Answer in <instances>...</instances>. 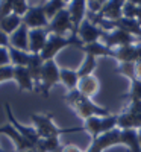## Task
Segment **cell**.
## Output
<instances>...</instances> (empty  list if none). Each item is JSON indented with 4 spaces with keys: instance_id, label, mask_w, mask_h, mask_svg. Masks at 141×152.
Masks as SVG:
<instances>
[{
    "instance_id": "1",
    "label": "cell",
    "mask_w": 141,
    "mask_h": 152,
    "mask_svg": "<svg viewBox=\"0 0 141 152\" xmlns=\"http://www.w3.org/2000/svg\"><path fill=\"white\" fill-rule=\"evenodd\" d=\"M65 102L74 110L76 116L84 119V120H86L89 117H94V116L96 117H108V116H111L106 108H102V107L96 105L89 97L84 96L78 88L67 93Z\"/></svg>"
},
{
    "instance_id": "2",
    "label": "cell",
    "mask_w": 141,
    "mask_h": 152,
    "mask_svg": "<svg viewBox=\"0 0 141 152\" xmlns=\"http://www.w3.org/2000/svg\"><path fill=\"white\" fill-rule=\"evenodd\" d=\"M31 120L33 123V128L36 129L38 135H40L41 138L59 137L62 134L85 131L84 126H76V128H59L58 125L53 123V116L50 113L49 114H35V113H31Z\"/></svg>"
},
{
    "instance_id": "3",
    "label": "cell",
    "mask_w": 141,
    "mask_h": 152,
    "mask_svg": "<svg viewBox=\"0 0 141 152\" xmlns=\"http://www.w3.org/2000/svg\"><path fill=\"white\" fill-rule=\"evenodd\" d=\"M68 46H78L82 49V43L78 40V38H74V37H59V35H53V34H50L49 38H47V43L43 49V52L40 53L43 61H52L55 59V56L61 52L62 49H65Z\"/></svg>"
},
{
    "instance_id": "4",
    "label": "cell",
    "mask_w": 141,
    "mask_h": 152,
    "mask_svg": "<svg viewBox=\"0 0 141 152\" xmlns=\"http://www.w3.org/2000/svg\"><path fill=\"white\" fill-rule=\"evenodd\" d=\"M61 82V69L58 67L56 61H46L43 66L41 72V84H40V90L38 93H41L44 97H49L52 87Z\"/></svg>"
},
{
    "instance_id": "5",
    "label": "cell",
    "mask_w": 141,
    "mask_h": 152,
    "mask_svg": "<svg viewBox=\"0 0 141 152\" xmlns=\"http://www.w3.org/2000/svg\"><path fill=\"white\" fill-rule=\"evenodd\" d=\"M85 131L93 135V140L100 135H103L112 129L117 128V116H108V117H89L84 123Z\"/></svg>"
},
{
    "instance_id": "6",
    "label": "cell",
    "mask_w": 141,
    "mask_h": 152,
    "mask_svg": "<svg viewBox=\"0 0 141 152\" xmlns=\"http://www.w3.org/2000/svg\"><path fill=\"white\" fill-rule=\"evenodd\" d=\"M49 18L44 12V3L43 5H31L28 14L23 17V24L31 29H47Z\"/></svg>"
},
{
    "instance_id": "7",
    "label": "cell",
    "mask_w": 141,
    "mask_h": 152,
    "mask_svg": "<svg viewBox=\"0 0 141 152\" xmlns=\"http://www.w3.org/2000/svg\"><path fill=\"white\" fill-rule=\"evenodd\" d=\"M102 41H103V44L108 46L109 49H112V47L118 49V47H123V46H131V44L140 43V38L127 34L121 29H114L111 32H103Z\"/></svg>"
},
{
    "instance_id": "8",
    "label": "cell",
    "mask_w": 141,
    "mask_h": 152,
    "mask_svg": "<svg viewBox=\"0 0 141 152\" xmlns=\"http://www.w3.org/2000/svg\"><path fill=\"white\" fill-rule=\"evenodd\" d=\"M47 31H49V34L59 35V37H65V35L70 32L71 37H73L74 28H73V23H71V18H70L68 9L61 11L53 20H50L49 26H47Z\"/></svg>"
},
{
    "instance_id": "9",
    "label": "cell",
    "mask_w": 141,
    "mask_h": 152,
    "mask_svg": "<svg viewBox=\"0 0 141 152\" xmlns=\"http://www.w3.org/2000/svg\"><path fill=\"white\" fill-rule=\"evenodd\" d=\"M5 111H6V116H8V120H9V123L14 126V128L26 138V140L33 146V148H36V145H38V142L41 140V137L38 135V132H36V129L35 128H32V126H24V125H21L15 117H14V114H12V108H11V105H9V102H5Z\"/></svg>"
},
{
    "instance_id": "10",
    "label": "cell",
    "mask_w": 141,
    "mask_h": 152,
    "mask_svg": "<svg viewBox=\"0 0 141 152\" xmlns=\"http://www.w3.org/2000/svg\"><path fill=\"white\" fill-rule=\"evenodd\" d=\"M78 37L79 41L85 46V44H93L97 43L99 40H102L103 37V29L97 24H94L93 21H89L88 18L84 20V23L81 24V28L78 31Z\"/></svg>"
},
{
    "instance_id": "11",
    "label": "cell",
    "mask_w": 141,
    "mask_h": 152,
    "mask_svg": "<svg viewBox=\"0 0 141 152\" xmlns=\"http://www.w3.org/2000/svg\"><path fill=\"white\" fill-rule=\"evenodd\" d=\"M67 9L70 12V18H71L73 28H74L73 37L78 38V31H79L81 24L84 23L85 15H86V2H85V0H74V2H68Z\"/></svg>"
},
{
    "instance_id": "12",
    "label": "cell",
    "mask_w": 141,
    "mask_h": 152,
    "mask_svg": "<svg viewBox=\"0 0 141 152\" xmlns=\"http://www.w3.org/2000/svg\"><path fill=\"white\" fill-rule=\"evenodd\" d=\"M2 134H5L6 137L11 138L12 143L15 145L17 152H28V151L33 149V146H32L11 123H6V125H3V126H0V135H2Z\"/></svg>"
},
{
    "instance_id": "13",
    "label": "cell",
    "mask_w": 141,
    "mask_h": 152,
    "mask_svg": "<svg viewBox=\"0 0 141 152\" xmlns=\"http://www.w3.org/2000/svg\"><path fill=\"white\" fill-rule=\"evenodd\" d=\"M117 128L121 131L126 129H140L141 128V111L124 110L117 116Z\"/></svg>"
},
{
    "instance_id": "14",
    "label": "cell",
    "mask_w": 141,
    "mask_h": 152,
    "mask_svg": "<svg viewBox=\"0 0 141 152\" xmlns=\"http://www.w3.org/2000/svg\"><path fill=\"white\" fill-rule=\"evenodd\" d=\"M123 5H124V0H111V2H105L103 9H102L96 17L100 18V20L117 21L123 17Z\"/></svg>"
},
{
    "instance_id": "15",
    "label": "cell",
    "mask_w": 141,
    "mask_h": 152,
    "mask_svg": "<svg viewBox=\"0 0 141 152\" xmlns=\"http://www.w3.org/2000/svg\"><path fill=\"white\" fill-rule=\"evenodd\" d=\"M47 29H31L29 31V53H41L49 38Z\"/></svg>"
},
{
    "instance_id": "16",
    "label": "cell",
    "mask_w": 141,
    "mask_h": 152,
    "mask_svg": "<svg viewBox=\"0 0 141 152\" xmlns=\"http://www.w3.org/2000/svg\"><path fill=\"white\" fill-rule=\"evenodd\" d=\"M9 46L23 50V52H29V28L21 24V26L9 37Z\"/></svg>"
},
{
    "instance_id": "17",
    "label": "cell",
    "mask_w": 141,
    "mask_h": 152,
    "mask_svg": "<svg viewBox=\"0 0 141 152\" xmlns=\"http://www.w3.org/2000/svg\"><path fill=\"white\" fill-rule=\"evenodd\" d=\"M44 61L40 53H31V59L28 62V70L31 73V78L35 84V91L40 90V84H41V72H43Z\"/></svg>"
},
{
    "instance_id": "18",
    "label": "cell",
    "mask_w": 141,
    "mask_h": 152,
    "mask_svg": "<svg viewBox=\"0 0 141 152\" xmlns=\"http://www.w3.org/2000/svg\"><path fill=\"white\" fill-rule=\"evenodd\" d=\"M14 81L17 82L20 91H35V84L28 67H14Z\"/></svg>"
},
{
    "instance_id": "19",
    "label": "cell",
    "mask_w": 141,
    "mask_h": 152,
    "mask_svg": "<svg viewBox=\"0 0 141 152\" xmlns=\"http://www.w3.org/2000/svg\"><path fill=\"white\" fill-rule=\"evenodd\" d=\"M78 90L91 99L94 94H97V91L100 90V81L96 78V76H88V78H84L79 81V85H78Z\"/></svg>"
},
{
    "instance_id": "20",
    "label": "cell",
    "mask_w": 141,
    "mask_h": 152,
    "mask_svg": "<svg viewBox=\"0 0 141 152\" xmlns=\"http://www.w3.org/2000/svg\"><path fill=\"white\" fill-rule=\"evenodd\" d=\"M82 50L86 53V55H93V56H111V58H115V50L114 49H109L108 46L102 44V43H93V44H85L82 46Z\"/></svg>"
},
{
    "instance_id": "21",
    "label": "cell",
    "mask_w": 141,
    "mask_h": 152,
    "mask_svg": "<svg viewBox=\"0 0 141 152\" xmlns=\"http://www.w3.org/2000/svg\"><path fill=\"white\" fill-rule=\"evenodd\" d=\"M21 24H23V18L21 17L11 14V15H8L6 18H3L2 21H0V31H2L5 35L11 37L12 34H14L21 26Z\"/></svg>"
},
{
    "instance_id": "22",
    "label": "cell",
    "mask_w": 141,
    "mask_h": 152,
    "mask_svg": "<svg viewBox=\"0 0 141 152\" xmlns=\"http://www.w3.org/2000/svg\"><path fill=\"white\" fill-rule=\"evenodd\" d=\"M115 59L123 62H137V44L131 46H123L115 50Z\"/></svg>"
},
{
    "instance_id": "23",
    "label": "cell",
    "mask_w": 141,
    "mask_h": 152,
    "mask_svg": "<svg viewBox=\"0 0 141 152\" xmlns=\"http://www.w3.org/2000/svg\"><path fill=\"white\" fill-rule=\"evenodd\" d=\"M123 145L129 146L131 152H141V143H140V135L137 129H126L121 131Z\"/></svg>"
},
{
    "instance_id": "24",
    "label": "cell",
    "mask_w": 141,
    "mask_h": 152,
    "mask_svg": "<svg viewBox=\"0 0 141 152\" xmlns=\"http://www.w3.org/2000/svg\"><path fill=\"white\" fill-rule=\"evenodd\" d=\"M9 50V58H11V66L14 67H26L28 62L31 59V53L29 52H23V50L14 49V47H8Z\"/></svg>"
},
{
    "instance_id": "25",
    "label": "cell",
    "mask_w": 141,
    "mask_h": 152,
    "mask_svg": "<svg viewBox=\"0 0 141 152\" xmlns=\"http://www.w3.org/2000/svg\"><path fill=\"white\" fill-rule=\"evenodd\" d=\"M79 75L74 70H68V69H61V82L68 88V91H73L78 88L79 85Z\"/></svg>"
},
{
    "instance_id": "26",
    "label": "cell",
    "mask_w": 141,
    "mask_h": 152,
    "mask_svg": "<svg viewBox=\"0 0 141 152\" xmlns=\"http://www.w3.org/2000/svg\"><path fill=\"white\" fill-rule=\"evenodd\" d=\"M67 6H68V2H64V0H52V2H46L44 3V12H46L49 21L53 20L61 11L67 9Z\"/></svg>"
},
{
    "instance_id": "27",
    "label": "cell",
    "mask_w": 141,
    "mask_h": 152,
    "mask_svg": "<svg viewBox=\"0 0 141 152\" xmlns=\"http://www.w3.org/2000/svg\"><path fill=\"white\" fill-rule=\"evenodd\" d=\"M35 149H38L40 152H61L62 146L59 142V137H50V138H41Z\"/></svg>"
},
{
    "instance_id": "28",
    "label": "cell",
    "mask_w": 141,
    "mask_h": 152,
    "mask_svg": "<svg viewBox=\"0 0 141 152\" xmlns=\"http://www.w3.org/2000/svg\"><path fill=\"white\" fill-rule=\"evenodd\" d=\"M97 67V62H96V56L93 55H86L82 66L79 67L78 70V75H79V79H84V78H88V76H93V72L96 70Z\"/></svg>"
},
{
    "instance_id": "29",
    "label": "cell",
    "mask_w": 141,
    "mask_h": 152,
    "mask_svg": "<svg viewBox=\"0 0 141 152\" xmlns=\"http://www.w3.org/2000/svg\"><path fill=\"white\" fill-rule=\"evenodd\" d=\"M29 8H31V5L26 0H12V14L14 15H18L23 18L28 14Z\"/></svg>"
},
{
    "instance_id": "30",
    "label": "cell",
    "mask_w": 141,
    "mask_h": 152,
    "mask_svg": "<svg viewBox=\"0 0 141 152\" xmlns=\"http://www.w3.org/2000/svg\"><path fill=\"white\" fill-rule=\"evenodd\" d=\"M126 99H129L131 102H141V81L140 79H134L132 85H131V91L124 94Z\"/></svg>"
},
{
    "instance_id": "31",
    "label": "cell",
    "mask_w": 141,
    "mask_h": 152,
    "mask_svg": "<svg viewBox=\"0 0 141 152\" xmlns=\"http://www.w3.org/2000/svg\"><path fill=\"white\" fill-rule=\"evenodd\" d=\"M123 17L131 18V20H137V17H138V3L135 2V0L124 2V5H123Z\"/></svg>"
},
{
    "instance_id": "32",
    "label": "cell",
    "mask_w": 141,
    "mask_h": 152,
    "mask_svg": "<svg viewBox=\"0 0 141 152\" xmlns=\"http://www.w3.org/2000/svg\"><path fill=\"white\" fill-rule=\"evenodd\" d=\"M117 72L127 76L131 81L137 79V76H135V62H123V64H120V67H117Z\"/></svg>"
},
{
    "instance_id": "33",
    "label": "cell",
    "mask_w": 141,
    "mask_h": 152,
    "mask_svg": "<svg viewBox=\"0 0 141 152\" xmlns=\"http://www.w3.org/2000/svg\"><path fill=\"white\" fill-rule=\"evenodd\" d=\"M8 81H14V66L0 67V84Z\"/></svg>"
},
{
    "instance_id": "34",
    "label": "cell",
    "mask_w": 141,
    "mask_h": 152,
    "mask_svg": "<svg viewBox=\"0 0 141 152\" xmlns=\"http://www.w3.org/2000/svg\"><path fill=\"white\" fill-rule=\"evenodd\" d=\"M103 6H105L103 0H91V2H86V11L89 14H94V15H97L103 9Z\"/></svg>"
},
{
    "instance_id": "35",
    "label": "cell",
    "mask_w": 141,
    "mask_h": 152,
    "mask_svg": "<svg viewBox=\"0 0 141 152\" xmlns=\"http://www.w3.org/2000/svg\"><path fill=\"white\" fill-rule=\"evenodd\" d=\"M12 14V0H5L0 2V21Z\"/></svg>"
},
{
    "instance_id": "36",
    "label": "cell",
    "mask_w": 141,
    "mask_h": 152,
    "mask_svg": "<svg viewBox=\"0 0 141 152\" xmlns=\"http://www.w3.org/2000/svg\"><path fill=\"white\" fill-rule=\"evenodd\" d=\"M11 66V58H9V50L8 47L0 46V67Z\"/></svg>"
},
{
    "instance_id": "37",
    "label": "cell",
    "mask_w": 141,
    "mask_h": 152,
    "mask_svg": "<svg viewBox=\"0 0 141 152\" xmlns=\"http://www.w3.org/2000/svg\"><path fill=\"white\" fill-rule=\"evenodd\" d=\"M61 152H84V151L79 149L78 146H74V145H65V146H62Z\"/></svg>"
},
{
    "instance_id": "38",
    "label": "cell",
    "mask_w": 141,
    "mask_h": 152,
    "mask_svg": "<svg viewBox=\"0 0 141 152\" xmlns=\"http://www.w3.org/2000/svg\"><path fill=\"white\" fill-rule=\"evenodd\" d=\"M0 46L3 47H9V37L5 35L2 31H0Z\"/></svg>"
},
{
    "instance_id": "39",
    "label": "cell",
    "mask_w": 141,
    "mask_h": 152,
    "mask_svg": "<svg viewBox=\"0 0 141 152\" xmlns=\"http://www.w3.org/2000/svg\"><path fill=\"white\" fill-rule=\"evenodd\" d=\"M135 76H137V79L141 81V62H137L135 64Z\"/></svg>"
},
{
    "instance_id": "40",
    "label": "cell",
    "mask_w": 141,
    "mask_h": 152,
    "mask_svg": "<svg viewBox=\"0 0 141 152\" xmlns=\"http://www.w3.org/2000/svg\"><path fill=\"white\" fill-rule=\"evenodd\" d=\"M137 62H141V41L137 43Z\"/></svg>"
},
{
    "instance_id": "41",
    "label": "cell",
    "mask_w": 141,
    "mask_h": 152,
    "mask_svg": "<svg viewBox=\"0 0 141 152\" xmlns=\"http://www.w3.org/2000/svg\"><path fill=\"white\" fill-rule=\"evenodd\" d=\"M137 3H138V17H137V20L141 24V2H137Z\"/></svg>"
},
{
    "instance_id": "42",
    "label": "cell",
    "mask_w": 141,
    "mask_h": 152,
    "mask_svg": "<svg viewBox=\"0 0 141 152\" xmlns=\"http://www.w3.org/2000/svg\"><path fill=\"white\" fill-rule=\"evenodd\" d=\"M138 135H140V143H141V128L138 129Z\"/></svg>"
},
{
    "instance_id": "43",
    "label": "cell",
    "mask_w": 141,
    "mask_h": 152,
    "mask_svg": "<svg viewBox=\"0 0 141 152\" xmlns=\"http://www.w3.org/2000/svg\"><path fill=\"white\" fill-rule=\"evenodd\" d=\"M28 152H40V151H38V149H35V148H33V149H31V151H28Z\"/></svg>"
},
{
    "instance_id": "44",
    "label": "cell",
    "mask_w": 141,
    "mask_h": 152,
    "mask_svg": "<svg viewBox=\"0 0 141 152\" xmlns=\"http://www.w3.org/2000/svg\"><path fill=\"white\" fill-rule=\"evenodd\" d=\"M0 152H5V151H3V149H2V148H0Z\"/></svg>"
},
{
    "instance_id": "45",
    "label": "cell",
    "mask_w": 141,
    "mask_h": 152,
    "mask_svg": "<svg viewBox=\"0 0 141 152\" xmlns=\"http://www.w3.org/2000/svg\"><path fill=\"white\" fill-rule=\"evenodd\" d=\"M140 41H141V40H140Z\"/></svg>"
}]
</instances>
